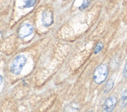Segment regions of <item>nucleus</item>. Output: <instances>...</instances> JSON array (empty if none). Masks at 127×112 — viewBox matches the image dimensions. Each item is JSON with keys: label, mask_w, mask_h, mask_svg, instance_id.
Masks as SVG:
<instances>
[{"label": "nucleus", "mask_w": 127, "mask_h": 112, "mask_svg": "<svg viewBox=\"0 0 127 112\" xmlns=\"http://www.w3.org/2000/svg\"><path fill=\"white\" fill-rule=\"evenodd\" d=\"M27 57L24 55H17L10 65V72L14 75H19L27 63Z\"/></svg>", "instance_id": "1"}, {"label": "nucleus", "mask_w": 127, "mask_h": 112, "mask_svg": "<svg viewBox=\"0 0 127 112\" xmlns=\"http://www.w3.org/2000/svg\"><path fill=\"white\" fill-rule=\"evenodd\" d=\"M108 74V68L105 64L98 65L93 74L94 81L97 84H101L105 81Z\"/></svg>", "instance_id": "2"}, {"label": "nucleus", "mask_w": 127, "mask_h": 112, "mask_svg": "<svg viewBox=\"0 0 127 112\" xmlns=\"http://www.w3.org/2000/svg\"><path fill=\"white\" fill-rule=\"evenodd\" d=\"M34 32V27L31 24L25 23L22 24L18 30V35L20 38H25L31 36Z\"/></svg>", "instance_id": "3"}, {"label": "nucleus", "mask_w": 127, "mask_h": 112, "mask_svg": "<svg viewBox=\"0 0 127 112\" xmlns=\"http://www.w3.org/2000/svg\"><path fill=\"white\" fill-rule=\"evenodd\" d=\"M41 24L44 27H50L53 24V14L50 10H45L41 13Z\"/></svg>", "instance_id": "4"}, {"label": "nucleus", "mask_w": 127, "mask_h": 112, "mask_svg": "<svg viewBox=\"0 0 127 112\" xmlns=\"http://www.w3.org/2000/svg\"><path fill=\"white\" fill-rule=\"evenodd\" d=\"M117 104V98L115 96H110L108 97L105 102L104 104V107H103V111H106V112H110L112 111L114 108H115Z\"/></svg>", "instance_id": "5"}, {"label": "nucleus", "mask_w": 127, "mask_h": 112, "mask_svg": "<svg viewBox=\"0 0 127 112\" xmlns=\"http://www.w3.org/2000/svg\"><path fill=\"white\" fill-rule=\"evenodd\" d=\"M37 0H24L23 1V8L28 9L34 6Z\"/></svg>", "instance_id": "6"}, {"label": "nucleus", "mask_w": 127, "mask_h": 112, "mask_svg": "<svg viewBox=\"0 0 127 112\" xmlns=\"http://www.w3.org/2000/svg\"><path fill=\"white\" fill-rule=\"evenodd\" d=\"M121 106L123 108L127 106V89L123 90L121 94Z\"/></svg>", "instance_id": "7"}, {"label": "nucleus", "mask_w": 127, "mask_h": 112, "mask_svg": "<svg viewBox=\"0 0 127 112\" xmlns=\"http://www.w3.org/2000/svg\"><path fill=\"white\" fill-rule=\"evenodd\" d=\"M113 86H114V82H113V80H109V81H108V83H106L105 86H104V92L105 93H109L113 89Z\"/></svg>", "instance_id": "8"}, {"label": "nucleus", "mask_w": 127, "mask_h": 112, "mask_svg": "<svg viewBox=\"0 0 127 112\" xmlns=\"http://www.w3.org/2000/svg\"><path fill=\"white\" fill-rule=\"evenodd\" d=\"M91 0H83V1H82V3H81V5H80V6L79 7V9H80V11L84 10L85 9H87L88 6H89L90 4H91Z\"/></svg>", "instance_id": "9"}, {"label": "nucleus", "mask_w": 127, "mask_h": 112, "mask_svg": "<svg viewBox=\"0 0 127 112\" xmlns=\"http://www.w3.org/2000/svg\"><path fill=\"white\" fill-rule=\"evenodd\" d=\"M104 48V44L102 42H98L97 44H96V46L95 48V51H94V53H95V55L98 54L99 52H100L101 50L103 49Z\"/></svg>", "instance_id": "10"}, {"label": "nucleus", "mask_w": 127, "mask_h": 112, "mask_svg": "<svg viewBox=\"0 0 127 112\" xmlns=\"http://www.w3.org/2000/svg\"><path fill=\"white\" fill-rule=\"evenodd\" d=\"M123 76L125 78H127V61H126L125 67H124V69H123Z\"/></svg>", "instance_id": "11"}, {"label": "nucleus", "mask_w": 127, "mask_h": 112, "mask_svg": "<svg viewBox=\"0 0 127 112\" xmlns=\"http://www.w3.org/2000/svg\"><path fill=\"white\" fill-rule=\"evenodd\" d=\"M2 81H3V78H2V76L1 75H0V86L2 85Z\"/></svg>", "instance_id": "12"}]
</instances>
